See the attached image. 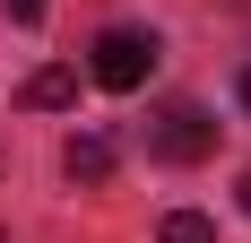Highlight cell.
Wrapping results in <instances>:
<instances>
[{"mask_svg":"<svg viewBox=\"0 0 251 243\" xmlns=\"http://www.w3.org/2000/svg\"><path fill=\"white\" fill-rule=\"evenodd\" d=\"M156 52H165V44H156L148 26H104V35H96V52H87V70H96V87L130 96V87H148Z\"/></svg>","mask_w":251,"mask_h":243,"instance_id":"obj_1","label":"cell"},{"mask_svg":"<svg viewBox=\"0 0 251 243\" xmlns=\"http://www.w3.org/2000/svg\"><path fill=\"white\" fill-rule=\"evenodd\" d=\"M148 148L165 156V165H200L208 148H217V122H208L200 104H165V113L148 122Z\"/></svg>","mask_w":251,"mask_h":243,"instance_id":"obj_2","label":"cell"},{"mask_svg":"<svg viewBox=\"0 0 251 243\" xmlns=\"http://www.w3.org/2000/svg\"><path fill=\"white\" fill-rule=\"evenodd\" d=\"M18 104H26V113H70V104H78V70H61V61L35 70V78L18 87Z\"/></svg>","mask_w":251,"mask_h":243,"instance_id":"obj_3","label":"cell"},{"mask_svg":"<svg viewBox=\"0 0 251 243\" xmlns=\"http://www.w3.org/2000/svg\"><path fill=\"white\" fill-rule=\"evenodd\" d=\"M61 174H70V182H104V174H113V139H96V130H87V139H70Z\"/></svg>","mask_w":251,"mask_h":243,"instance_id":"obj_4","label":"cell"},{"mask_svg":"<svg viewBox=\"0 0 251 243\" xmlns=\"http://www.w3.org/2000/svg\"><path fill=\"white\" fill-rule=\"evenodd\" d=\"M156 243H217V226H208L200 209H174V217L156 226Z\"/></svg>","mask_w":251,"mask_h":243,"instance_id":"obj_5","label":"cell"},{"mask_svg":"<svg viewBox=\"0 0 251 243\" xmlns=\"http://www.w3.org/2000/svg\"><path fill=\"white\" fill-rule=\"evenodd\" d=\"M0 9H9L18 26H35V18H44V0H0Z\"/></svg>","mask_w":251,"mask_h":243,"instance_id":"obj_6","label":"cell"},{"mask_svg":"<svg viewBox=\"0 0 251 243\" xmlns=\"http://www.w3.org/2000/svg\"><path fill=\"white\" fill-rule=\"evenodd\" d=\"M243 209H251V174H243Z\"/></svg>","mask_w":251,"mask_h":243,"instance_id":"obj_7","label":"cell"},{"mask_svg":"<svg viewBox=\"0 0 251 243\" xmlns=\"http://www.w3.org/2000/svg\"><path fill=\"white\" fill-rule=\"evenodd\" d=\"M243 104H251V70H243Z\"/></svg>","mask_w":251,"mask_h":243,"instance_id":"obj_8","label":"cell"}]
</instances>
